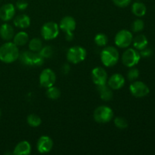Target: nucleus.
I'll list each match as a JSON object with an SVG mask.
<instances>
[{
    "label": "nucleus",
    "instance_id": "obj_19",
    "mask_svg": "<svg viewBox=\"0 0 155 155\" xmlns=\"http://www.w3.org/2000/svg\"><path fill=\"white\" fill-rule=\"evenodd\" d=\"M133 45L136 50L144 49L148 45V41L146 36L143 34H139L133 39Z\"/></svg>",
    "mask_w": 155,
    "mask_h": 155
},
{
    "label": "nucleus",
    "instance_id": "obj_22",
    "mask_svg": "<svg viewBox=\"0 0 155 155\" xmlns=\"http://www.w3.org/2000/svg\"><path fill=\"white\" fill-rule=\"evenodd\" d=\"M146 11L145 5L139 1L134 2L132 5V12L136 17H143L146 14Z\"/></svg>",
    "mask_w": 155,
    "mask_h": 155
},
{
    "label": "nucleus",
    "instance_id": "obj_16",
    "mask_svg": "<svg viewBox=\"0 0 155 155\" xmlns=\"http://www.w3.org/2000/svg\"><path fill=\"white\" fill-rule=\"evenodd\" d=\"M32 151V147L30 142L27 141H21L15 146L13 151L15 155H28L30 154Z\"/></svg>",
    "mask_w": 155,
    "mask_h": 155
},
{
    "label": "nucleus",
    "instance_id": "obj_33",
    "mask_svg": "<svg viewBox=\"0 0 155 155\" xmlns=\"http://www.w3.org/2000/svg\"><path fill=\"white\" fill-rule=\"evenodd\" d=\"M139 53H140L141 57L148 58V57H150V56L152 54L153 51L151 48H148L146 47V48H145L144 49L141 50V51Z\"/></svg>",
    "mask_w": 155,
    "mask_h": 155
},
{
    "label": "nucleus",
    "instance_id": "obj_32",
    "mask_svg": "<svg viewBox=\"0 0 155 155\" xmlns=\"http://www.w3.org/2000/svg\"><path fill=\"white\" fill-rule=\"evenodd\" d=\"M28 7V2L25 0H18L16 2V8L20 11H24Z\"/></svg>",
    "mask_w": 155,
    "mask_h": 155
},
{
    "label": "nucleus",
    "instance_id": "obj_9",
    "mask_svg": "<svg viewBox=\"0 0 155 155\" xmlns=\"http://www.w3.org/2000/svg\"><path fill=\"white\" fill-rule=\"evenodd\" d=\"M133 36L131 32L128 30H121L117 33L114 42L117 46L121 48H128L133 42Z\"/></svg>",
    "mask_w": 155,
    "mask_h": 155
},
{
    "label": "nucleus",
    "instance_id": "obj_29",
    "mask_svg": "<svg viewBox=\"0 0 155 155\" xmlns=\"http://www.w3.org/2000/svg\"><path fill=\"white\" fill-rule=\"evenodd\" d=\"M39 54L43 58H50L53 55V48L51 46H42L40 51H39Z\"/></svg>",
    "mask_w": 155,
    "mask_h": 155
},
{
    "label": "nucleus",
    "instance_id": "obj_28",
    "mask_svg": "<svg viewBox=\"0 0 155 155\" xmlns=\"http://www.w3.org/2000/svg\"><path fill=\"white\" fill-rule=\"evenodd\" d=\"M114 122V125L117 128L120 129V130H124V129L128 127V122L126 120V118L122 117H116Z\"/></svg>",
    "mask_w": 155,
    "mask_h": 155
},
{
    "label": "nucleus",
    "instance_id": "obj_1",
    "mask_svg": "<svg viewBox=\"0 0 155 155\" xmlns=\"http://www.w3.org/2000/svg\"><path fill=\"white\" fill-rule=\"evenodd\" d=\"M19 48L14 42H7L0 46V61L3 63H13L19 58Z\"/></svg>",
    "mask_w": 155,
    "mask_h": 155
},
{
    "label": "nucleus",
    "instance_id": "obj_35",
    "mask_svg": "<svg viewBox=\"0 0 155 155\" xmlns=\"http://www.w3.org/2000/svg\"><path fill=\"white\" fill-rule=\"evenodd\" d=\"M1 115H2V111H1V109H0V117H1Z\"/></svg>",
    "mask_w": 155,
    "mask_h": 155
},
{
    "label": "nucleus",
    "instance_id": "obj_8",
    "mask_svg": "<svg viewBox=\"0 0 155 155\" xmlns=\"http://www.w3.org/2000/svg\"><path fill=\"white\" fill-rule=\"evenodd\" d=\"M59 25L53 21L44 24L41 28V35L45 40H52L59 34Z\"/></svg>",
    "mask_w": 155,
    "mask_h": 155
},
{
    "label": "nucleus",
    "instance_id": "obj_20",
    "mask_svg": "<svg viewBox=\"0 0 155 155\" xmlns=\"http://www.w3.org/2000/svg\"><path fill=\"white\" fill-rule=\"evenodd\" d=\"M98 92L99 93L100 98L102 100H104V101H110L112 98H113L112 89L108 86H107V84L98 86Z\"/></svg>",
    "mask_w": 155,
    "mask_h": 155
},
{
    "label": "nucleus",
    "instance_id": "obj_21",
    "mask_svg": "<svg viewBox=\"0 0 155 155\" xmlns=\"http://www.w3.org/2000/svg\"><path fill=\"white\" fill-rule=\"evenodd\" d=\"M13 42L18 46H23L29 42V35L25 31H20L14 36Z\"/></svg>",
    "mask_w": 155,
    "mask_h": 155
},
{
    "label": "nucleus",
    "instance_id": "obj_11",
    "mask_svg": "<svg viewBox=\"0 0 155 155\" xmlns=\"http://www.w3.org/2000/svg\"><path fill=\"white\" fill-rule=\"evenodd\" d=\"M132 95L136 98H143L149 94L150 89L145 83L142 81H134L130 86Z\"/></svg>",
    "mask_w": 155,
    "mask_h": 155
},
{
    "label": "nucleus",
    "instance_id": "obj_34",
    "mask_svg": "<svg viewBox=\"0 0 155 155\" xmlns=\"http://www.w3.org/2000/svg\"><path fill=\"white\" fill-rule=\"evenodd\" d=\"M70 69H71V68H70V65L68 64H64L63 65V67H62L61 71L64 74H67L69 73Z\"/></svg>",
    "mask_w": 155,
    "mask_h": 155
},
{
    "label": "nucleus",
    "instance_id": "obj_4",
    "mask_svg": "<svg viewBox=\"0 0 155 155\" xmlns=\"http://www.w3.org/2000/svg\"><path fill=\"white\" fill-rule=\"evenodd\" d=\"M87 52L83 47L75 45L68 49L67 52V59L68 61L74 64L81 63L86 59Z\"/></svg>",
    "mask_w": 155,
    "mask_h": 155
},
{
    "label": "nucleus",
    "instance_id": "obj_6",
    "mask_svg": "<svg viewBox=\"0 0 155 155\" xmlns=\"http://www.w3.org/2000/svg\"><path fill=\"white\" fill-rule=\"evenodd\" d=\"M77 27V22L71 16H65L61 20L59 28L64 32L65 38L68 41H71L74 39V31Z\"/></svg>",
    "mask_w": 155,
    "mask_h": 155
},
{
    "label": "nucleus",
    "instance_id": "obj_26",
    "mask_svg": "<svg viewBox=\"0 0 155 155\" xmlns=\"http://www.w3.org/2000/svg\"><path fill=\"white\" fill-rule=\"evenodd\" d=\"M94 41L95 43L98 46L100 47H104L107 45V42H108V37L104 33H98L96 36L94 38Z\"/></svg>",
    "mask_w": 155,
    "mask_h": 155
},
{
    "label": "nucleus",
    "instance_id": "obj_5",
    "mask_svg": "<svg viewBox=\"0 0 155 155\" xmlns=\"http://www.w3.org/2000/svg\"><path fill=\"white\" fill-rule=\"evenodd\" d=\"M94 120L99 124H107L114 117V110L107 105H101L97 107L93 113Z\"/></svg>",
    "mask_w": 155,
    "mask_h": 155
},
{
    "label": "nucleus",
    "instance_id": "obj_25",
    "mask_svg": "<svg viewBox=\"0 0 155 155\" xmlns=\"http://www.w3.org/2000/svg\"><path fill=\"white\" fill-rule=\"evenodd\" d=\"M46 96L48 98L52 100H56L60 98L61 96V91L56 86H51V87L47 88L46 90Z\"/></svg>",
    "mask_w": 155,
    "mask_h": 155
},
{
    "label": "nucleus",
    "instance_id": "obj_10",
    "mask_svg": "<svg viewBox=\"0 0 155 155\" xmlns=\"http://www.w3.org/2000/svg\"><path fill=\"white\" fill-rule=\"evenodd\" d=\"M39 84L44 88H48L54 86L56 82V74L50 68H45L39 75Z\"/></svg>",
    "mask_w": 155,
    "mask_h": 155
},
{
    "label": "nucleus",
    "instance_id": "obj_12",
    "mask_svg": "<svg viewBox=\"0 0 155 155\" xmlns=\"http://www.w3.org/2000/svg\"><path fill=\"white\" fill-rule=\"evenodd\" d=\"M92 79L94 84L97 86L107 84V73L105 69L101 67H96L92 71Z\"/></svg>",
    "mask_w": 155,
    "mask_h": 155
},
{
    "label": "nucleus",
    "instance_id": "obj_2",
    "mask_svg": "<svg viewBox=\"0 0 155 155\" xmlns=\"http://www.w3.org/2000/svg\"><path fill=\"white\" fill-rule=\"evenodd\" d=\"M100 56L101 63L107 68H111L116 65L120 59L119 51L114 46H104Z\"/></svg>",
    "mask_w": 155,
    "mask_h": 155
},
{
    "label": "nucleus",
    "instance_id": "obj_24",
    "mask_svg": "<svg viewBox=\"0 0 155 155\" xmlns=\"http://www.w3.org/2000/svg\"><path fill=\"white\" fill-rule=\"evenodd\" d=\"M27 122L28 125L31 127H38L42 124V120L40 117L35 114H31L28 115L27 118Z\"/></svg>",
    "mask_w": 155,
    "mask_h": 155
},
{
    "label": "nucleus",
    "instance_id": "obj_7",
    "mask_svg": "<svg viewBox=\"0 0 155 155\" xmlns=\"http://www.w3.org/2000/svg\"><path fill=\"white\" fill-rule=\"evenodd\" d=\"M122 62L127 68H133L135 67L139 62L141 59L140 53L136 48H129L123 53Z\"/></svg>",
    "mask_w": 155,
    "mask_h": 155
},
{
    "label": "nucleus",
    "instance_id": "obj_31",
    "mask_svg": "<svg viewBox=\"0 0 155 155\" xmlns=\"http://www.w3.org/2000/svg\"><path fill=\"white\" fill-rule=\"evenodd\" d=\"M115 5L120 8H125L131 3L132 0H112Z\"/></svg>",
    "mask_w": 155,
    "mask_h": 155
},
{
    "label": "nucleus",
    "instance_id": "obj_13",
    "mask_svg": "<svg viewBox=\"0 0 155 155\" xmlns=\"http://www.w3.org/2000/svg\"><path fill=\"white\" fill-rule=\"evenodd\" d=\"M54 145L53 140L48 136H42L36 143L37 151L41 154H46L51 151Z\"/></svg>",
    "mask_w": 155,
    "mask_h": 155
},
{
    "label": "nucleus",
    "instance_id": "obj_23",
    "mask_svg": "<svg viewBox=\"0 0 155 155\" xmlns=\"http://www.w3.org/2000/svg\"><path fill=\"white\" fill-rule=\"evenodd\" d=\"M42 48V42L39 38H33L29 42V48L33 52H39Z\"/></svg>",
    "mask_w": 155,
    "mask_h": 155
},
{
    "label": "nucleus",
    "instance_id": "obj_15",
    "mask_svg": "<svg viewBox=\"0 0 155 155\" xmlns=\"http://www.w3.org/2000/svg\"><path fill=\"white\" fill-rule=\"evenodd\" d=\"M107 86L112 90H119L125 85V78L120 74H114L107 80Z\"/></svg>",
    "mask_w": 155,
    "mask_h": 155
},
{
    "label": "nucleus",
    "instance_id": "obj_18",
    "mask_svg": "<svg viewBox=\"0 0 155 155\" xmlns=\"http://www.w3.org/2000/svg\"><path fill=\"white\" fill-rule=\"evenodd\" d=\"M14 24L19 29H27L30 25V18L27 15H20L14 20Z\"/></svg>",
    "mask_w": 155,
    "mask_h": 155
},
{
    "label": "nucleus",
    "instance_id": "obj_27",
    "mask_svg": "<svg viewBox=\"0 0 155 155\" xmlns=\"http://www.w3.org/2000/svg\"><path fill=\"white\" fill-rule=\"evenodd\" d=\"M131 27L132 30L134 33H139V32H141L142 30H143L144 27H145V24H144V21L142 20L136 19L133 21Z\"/></svg>",
    "mask_w": 155,
    "mask_h": 155
},
{
    "label": "nucleus",
    "instance_id": "obj_17",
    "mask_svg": "<svg viewBox=\"0 0 155 155\" xmlns=\"http://www.w3.org/2000/svg\"><path fill=\"white\" fill-rule=\"evenodd\" d=\"M15 36V30L11 24L5 23L0 27V36L5 41H9L13 39Z\"/></svg>",
    "mask_w": 155,
    "mask_h": 155
},
{
    "label": "nucleus",
    "instance_id": "obj_14",
    "mask_svg": "<svg viewBox=\"0 0 155 155\" xmlns=\"http://www.w3.org/2000/svg\"><path fill=\"white\" fill-rule=\"evenodd\" d=\"M16 13L15 6L12 3L5 4L0 8V19L3 21H9Z\"/></svg>",
    "mask_w": 155,
    "mask_h": 155
},
{
    "label": "nucleus",
    "instance_id": "obj_30",
    "mask_svg": "<svg viewBox=\"0 0 155 155\" xmlns=\"http://www.w3.org/2000/svg\"><path fill=\"white\" fill-rule=\"evenodd\" d=\"M131 69L127 73V78L130 81H135L139 77V71L137 68H130Z\"/></svg>",
    "mask_w": 155,
    "mask_h": 155
},
{
    "label": "nucleus",
    "instance_id": "obj_36",
    "mask_svg": "<svg viewBox=\"0 0 155 155\" xmlns=\"http://www.w3.org/2000/svg\"><path fill=\"white\" fill-rule=\"evenodd\" d=\"M136 1H140V0H136Z\"/></svg>",
    "mask_w": 155,
    "mask_h": 155
},
{
    "label": "nucleus",
    "instance_id": "obj_3",
    "mask_svg": "<svg viewBox=\"0 0 155 155\" xmlns=\"http://www.w3.org/2000/svg\"><path fill=\"white\" fill-rule=\"evenodd\" d=\"M18 59H20L23 64L27 66L39 67L44 63V58L39 52H33L32 51H24L20 54Z\"/></svg>",
    "mask_w": 155,
    "mask_h": 155
}]
</instances>
